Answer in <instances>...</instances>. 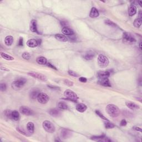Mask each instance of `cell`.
Here are the masks:
<instances>
[{
  "instance_id": "obj_1",
  "label": "cell",
  "mask_w": 142,
  "mask_h": 142,
  "mask_svg": "<svg viewBox=\"0 0 142 142\" xmlns=\"http://www.w3.org/2000/svg\"><path fill=\"white\" fill-rule=\"evenodd\" d=\"M106 112L109 116L112 117H117L119 116L120 113V110L117 105L109 104L106 107Z\"/></svg>"
},
{
  "instance_id": "obj_2",
  "label": "cell",
  "mask_w": 142,
  "mask_h": 142,
  "mask_svg": "<svg viewBox=\"0 0 142 142\" xmlns=\"http://www.w3.org/2000/svg\"><path fill=\"white\" fill-rule=\"evenodd\" d=\"M98 64L101 68H105L108 66L109 60L105 55H99L98 57Z\"/></svg>"
},
{
  "instance_id": "obj_3",
  "label": "cell",
  "mask_w": 142,
  "mask_h": 142,
  "mask_svg": "<svg viewBox=\"0 0 142 142\" xmlns=\"http://www.w3.org/2000/svg\"><path fill=\"white\" fill-rule=\"evenodd\" d=\"M64 95L67 99L74 102H77L78 99L77 95L73 91H71V90H66L64 91Z\"/></svg>"
},
{
  "instance_id": "obj_4",
  "label": "cell",
  "mask_w": 142,
  "mask_h": 142,
  "mask_svg": "<svg viewBox=\"0 0 142 142\" xmlns=\"http://www.w3.org/2000/svg\"><path fill=\"white\" fill-rule=\"evenodd\" d=\"M27 80L25 78H21L20 79H17L16 81L13 82L12 83V88L15 90L20 89L21 88H22L24 86V84L26 83Z\"/></svg>"
},
{
  "instance_id": "obj_5",
  "label": "cell",
  "mask_w": 142,
  "mask_h": 142,
  "mask_svg": "<svg viewBox=\"0 0 142 142\" xmlns=\"http://www.w3.org/2000/svg\"><path fill=\"white\" fill-rule=\"evenodd\" d=\"M42 126L46 131L48 132V133H53L55 132V126L50 121H48V120L44 121L42 124Z\"/></svg>"
},
{
  "instance_id": "obj_6",
  "label": "cell",
  "mask_w": 142,
  "mask_h": 142,
  "mask_svg": "<svg viewBox=\"0 0 142 142\" xmlns=\"http://www.w3.org/2000/svg\"><path fill=\"white\" fill-rule=\"evenodd\" d=\"M123 39L125 43L129 44V45H132L136 42L135 38L133 37V36L131 33H128V32H125L123 33Z\"/></svg>"
},
{
  "instance_id": "obj_7",
  "label": "cell",
  "mask_w": 142,
  "mask_h": 142,
  "mask_svg": "<svg viewBox=\"0 0 142 142\" xmlns=\"http://www.w3.org/2000/svg\"><path fill=\"white\" fill-rule=\"evenodd\" d=\"M37 101L41 104H46L49 101V96L45 93H40L37 97Z\"/></svg>"
},
{
  "instance_id": "obj_8",
  "label": "cell",
  "mask_w": 142,
  "mask_h": 142,
  "mask_svg": "<svg viewBox=\"0 0 142 142\" xmlns=\"http://www.w3.org/2000/svg\"><path fill=\"white\" fill-rule=\"evenodd\" d=\"M28 74L30 76L33 77L37 78L38 79H39L42 81H46L47 80V77L43 74L39 73L34 72H30L28 73Z\"/></svg>"
},
{
  "instance_id": "obj_9",
  "label": "cell",
  "mask_w": 142,
  "mask_h": 142,
  "mask_svg": "<svg viewBox=\"0 0 142 142\" xmlns=\"http://www.w3.org/2000/svg\"><path fill=\"white\" fill-rule=\"evenodd\" d=\"M20 112L21 114L27 116H32L33 114V110L26 106H21L20 108Z\"/></svg>"
},
{
  "instance_id": "obj_10",
  "label": "cell",
  "mask_w": 142,
  "mask_h": 142,
  "mask_svg": "<svg viewBox=\"0 0 142 142\" xmlns=\"http://www.w3.org/2000/svg\"><path fill=\"white\" fill-rule=\"evenodd\" d=\"M41 44V40H36L35 39H31L27 42V45L31 48L36 47Z\"/></svg>"
},
{
  "instance_id": "obj_11",
  "label": "cell",
  "mask_w": 142,
  "mask_h": 142,
  "mask_svg": "<svg viewBox=\"0 0 142 142\" xmlns=\"http://www.w3.org/2000/svg\"><path fill=\"white\" fill-rule=\"evenodd\" d=\"M100 85L104 86V87H111V84L108 78H99V80L98 82Z\"/></svg>"
},
{
  "instance_id": "obj_12",
  "label": "cell",
  "mask_w": 142,
  "mask_h": 142,
  "mask_svg": "<svg viewBox=\"0 0 142 142\" xmlns=\"http://www.w3.org/2000/svg\"><path fill=\"white\" fill-rule=\"evenodd\" d=\"M92 139L93 141L97 142H111L110 139H109L108 138L105 137L104 135L98 136V137H92Z\"/></svg>"
},
{
  "instance_id": "obj_13",
  "label": "cell",
  "mask_w": 142,
  "mask_h": 142,
  "mask_svg": "<svg viewBox=\"0 0 142 142\" xmlns=\"http://www.w3.org/2000/svg\"><path fill=\"white\" fill-rule=\"evenodd\" d=\"M49 113L51 116L54 117H58L61 115L60 110L57 108H52L50 109L49 111Z\"/></svg>"
},
{
  "instance_id": "obj_14",
  "label": "cell",
  "mask_w": 142,
  "mask_h": 142,
  "mask_svg": "<svg viewBox=\"0 0 142 142\" xmlns=\"http://www.w3.org/2000/svg\"><path fill=\"white\" fill-rule=\"evenodd\" d=\"M137 12V7L135 5H130L128 8V15L129 16H133L134 15H135Z\"/></svg>"
},
{
  "instance_id": "obj_15",
  "label": "cell",
  "mask_w": 142,
  "mask_h": 142,
  "mask_svg": "<svg viewBox=\"0 0 142 142\" xmlns=\"http://www.w3.org/2000/svg\"><path fill=\"white\" fill-rule=\"evenodd\" d=\"M30 30L32 32H37L38 30L37 27V21L34 20H32L31 21L30 24Z\"/></svg>"
},
{
  "instance_id": "obj_16",
  "label": "cell",
  "mask_w": 142,
  "mask_h": 142,
  "mask_svg": "<svg viewBox=\"0 0 142 142\" xmlns=\"http://www.w3.org/2000/svg\"><path fill=\"white\" fill-rule=\"evenodd\" d=\"M62 32L63 34H64L65 35H68V36H72L74 34V32L72 29L67 27H63L62 30Z\"/></svg>"
},
{
  "instance_id": "obj_17",
  "label": "cell",
  "mask_w": 142,
  "mask_h": 142,
  "mask_svg": "<svg viewBox=\"0 0 142 142\" xmlns=\"http://www.w3.org/2000/svg\"><path fill=\"white\" fill-rule=\"evenodd\" d=\"M87 105H85L84 104H83V103H80V104H78L76 106L77 110L81 113L85 112V111L87 110Z\"/></svg>"
},
{
  "instance_id": "obj_18",
  "label": "cell",
  "mask_w": 142,
  "mask_h": 142,
  "mask_svg": "<svg viewBox=\"0 0 142 142\" xmlns=\"http://www.w3.org/2000/svg\"><path fill=\"white\" fill-rule=\"evenodd\" d=\"M72 135V133L66 129H62L61 131V137L63 139H67Z\"/></svg>"
},
{
  "instance_id": "obj_19",
  "label": "cell",
  "mask_w": 142,
  "mask_h": 142,
  "mask_svg": "<svg viewBox=\"0 0 142 142\" xmlns=\"http://www.w3.org/2000/svg\"><path fill=\"white\" fill-rule=\"evenodd\" d=\"M99 15V11H98V9L96 8H95V7L92 8L89 14V16L91 17V18H95V17H98Z\"/></svg>"
},
{
  "instance_id": "obj_20",
  "label": "cell",
  "mask_w": 142,
  "mask_h": 142,
  "mask_svg": "<svg viewBox=\"0 0 142 142\" xmlns=\"http://www.w3.org/2000/svg\"><path fill=\"white\" fill-rule=\"evenodd\" d=\"M98 76L99 78H108L110 76V72L109 71H104V72H99L98 73Z\"/></svg>"
},
{
  "instance_id": "obj_21",
  "label": "cell",
  "mask_w": 142,
  "mask_h": 142,
  "mask_svg": "<svg viewBox=\"0 0 142 142\" xmlns=\"http://www.w3.org/2000/svg\"><path fill=\"white\" fill-rule=\"evenodd\" d=\"M126 105L128 108L132 109V110H136V109H139V107L138 105L133 102H126Z\"/></svg>"
},
{
  "instance_id": "obj_22",
  "label": "cell",
  "mask_w": 142,
  "mask_h": 142,
  "mask_svg": "<svg viewBox=\"0 0 142 142\" xmlns=\"http://www.w3.org/2000/svg\"><path fill=\"white\" fill-rule=\"evenodd\" d=\"M39 93L40 92L38 89H33L31 92V93L30 94V98L32 99H35L36 98H37L38 95Z\"/></svg>"
},
{
  "instance_id": "obj_23",
  "label": "cell",
  "mask_w": 142,
  "mask_h": 142,
  "mask_svg": "<svg viewBox=\"0 0 142 142\" xmlns=\"http://www.w3.org/2000/svg\"><path fill=\"white\" fill-rule=\"evenodd\" d=\"M55 39L58 40L59 41L61 42H67V38L66 36L62 34H57L55 35Z\"/></svg>"
},
{
  "instance_id": "obj_24",
  "label": "cell",
  "mask_w": 142,
  "mask_h": 142,
  "mask_svg": "<svg viewBox=\"0 0 142 142\" xmlns=\"http://www.w3.org/2000/svg\"><path fill=\"white\" fill-rule=\"evenodd\" d=\"M27 129L28 132V133L30 134H33L34 133V126L33 123L28 122L27 124Z\"/></svg>"
},
{
  "instance_id": "obj_25",
  "label": "cell",
  "mask_w": 142,
  "mask_h": 142,
  "mask_svg": "<svg viewBox=\"0 0 142 142\" xmlns=\"http://www.w3.org/2000/svg\"><path fill=\"white\" fill-rule=\"evenodd\" d=\"M5 44L7 46H10L12 45L13 42V38L12 36H7V37L5 38Z\"/></svg>"
},
{
  "instance_id": "obj_26",
  "label": "cell",
  "mask_w": 142,
  "mask_h": 142,
  "mask_svg": "<svg viewBox=\"0 0 142 142\" xmlns=\"http://www.w3.org/2000/svg\"><path fill=\"white\" fill-rule=\"evenodd\" d=\"M36 61H37V63H38L39 64H41V65L46 64L47 63V59H46L45 57H42V56L38 57Z\"/></svg>"
},
{
  "instance_id": "obj_27",
  "label": "cell",
  "mask_w": 142,
  "mask_h": 142,
  "mask_svg": "<svg viewBox=\"0 0 142 142\" xmlns=\"http://www.w3.org/2000/svg\"><path fill=\"white\" fill-rule=\"evenodd\" d=\"M95 53L92 51H89L88 52L86 53V55H84V59H87V60H91L93 58V57H95Z\"/></svg>"
},
{
  "instance_id": "obj_28",
  "label": "cell",
  "mask_w": 142,
  "mask_h": 142,
  "mask_svg": "<svg viewBox=\"0 0 142 142\" xmlns=\"http://www.w3.org/2000/svg\"><path fill=\"white\" fill-rule=\"evenodd\" d=\"M57 107L61 110H67V109H68V105L66 103L63 102H59L57 104Z\"/></svg>"
},
{
  "instance_id": "obj_29",
  "label": "cell",
  "mask_w": 142,
  "mask_h": 142,
  "mask_svg": "<svg viewBox=\"0 0 142 142\" xmlns=\"http://www.w3.org/2000/svg\"><path fill=\"white\" fill-rule=\"evenodd\" d=\"M0 54H1V56L2 57V58H3V59H6V60H7V61L14 60V58H13V57L11 56V55H8L6 54V53H5L1 52Z\"/></svg>"
},
{
  "instance_id": "obj_30",
  "label": "cell",
  "mask_w": 142,
  "mask_h": 142,
  "mask_svg": "<svg viewBox=\"0 0 142 142\" xmlns=\"http://www.w3.org/2000/svg\"><path fill=\"white\" fill-rule=\"evenodd\" d=\"M12 119L15 120H18L20 119V114L17 110H13L12 112Z\"/></svg>"
},
{
  "instance_id": "obj_31",
  "label": "cell",
  "mask_w": 142,
  "mask_h": 142,
  "mask_svg": "<svg viewBox=\"0 0 142 142\" xmlns=\"http://www.w3.org/2000/svg\"><path fill=\"white\" fill-rule=\"evenodd\" d=\"M142 19H140V18L135 19V21H134V26H135V27L139 28L142 25Z\"/></svg>"
},
{
  "instance_id": "obj_32",
  "label": "cell",
  "mask_w": 142,
  "mask_h": 142,
  "mask_svg": "<svg viewBox=\"0 0 142 142\" xmlns=\"http://www.w3.org/2000/svg\"><path fill=\"white\" fill-rule=\"evenodd\" d=\"M104 23H105V24H107V25L111 26V27H115L117 26L116 24H114V23L112 22V21H111L109 20H105Z\"/></svg>"
},
{
  "instance_id": "obj_33",
  "label": "cell",
  "mask_w": 142,
  "mask_h": 142,
  "mask_svg": "<svg viewBox=\"0 0 142 142\" xmlns=\"http://www.w3.org/2000/svg\"><path fill=\"white\" fill-rule=\"evenodd\" d=\"M5 115L7 118L12 119V112L10 110H6L5 111Z\"/></svg>"
},
{
  "instance_id": "obj_34",
  "label": "cell",
  "mask_w": 142,
  "mask_h": 142,
  "mask_svg": "<svg viewBox=\"0 0 142 142\" xmlns=\"http://www.w3.org/2000/svg\"><path fill=\"white\" fill-rule=\"evenodd\" d=\"M95 113H96V114L99 117H100V118H101L102 119L105 120H107V121H108V119H107V118H105V117L104 116H103V115L102 114V113L100 112H99V110H95Z\"/></svg>"
},
{
  "instance_id": "obj_35",
  "label": "cell",
  "mask_w": 142,
  "mask_h": 142,
  "mask_svg": "<svg viewBox=\"0 0 142 142\" xmlns=\"http://www.w3.org/2000/svg\"><path fill=\"white\" fill-rule=\"evenodd\" d=\"M114 126H115L114 125V124L111 123L107 122L105 123V128H107V129H111V128H114Z\"/></svg>"
},
{
  "instance_id": "obj_36",
  "label": "cell",
  "mask_w": 142,
  "mask_h": 142,
  "mask_svg": "<svg viewBox=\"0 0 142 142\" xmlns=\"http://www.w3.org/2000/svg\"><path fill=\"white\" fill-rule=\"evenodd\" d=\"M22 56L23 58H24V59H27V60H28V59H29L31 57V55L28 52H24L23 53Z\"/></svg>"
},
{
  "instance_id": "obj_37",
  "label": "cell",
  "mask_w": 142,
  "mask_h": 142,
  "mask_svg": "<svg viewBox=\"0 0 142 142\" xmlns=\"http://www.w3.org/2000/svg\"><path fill=\"white\" fill-rule=\"evenodd\" d=\"M7 89L6 84L5 83H1L0 84V89L2 92H4Z\"/></svg>"
},
{
  "instance_id": "obj_38",
  "label": "cell",
  "mask_w": 142,
  "mask_h": 142,
  "mask_svg": "<svg viewBox=\"0 0 142 142\" xmlns=\"http://www.w3.org/2000/svg\"><path fill=\"white\" fill-rule=\"evenodd\" d=\"M68 74H70V75L72 76H73V77H78L79 75L76 73L75 72H74V71H68Z\"/></svg>"
},
{
  "instance_id": "obj_39",
  "label": "cell",
  "mask_w": 142,
  "mask_h": 142,
  "mask_svg": "<svg viewBox=\"0 0 142 142\" xmlns=\"http://www.w3.org/2000/svg\"><path fill=\"white\" fill-rule=\"evenodd\" d=\"M64 83L65 84H66L67 86H73V83L72 82H71L68 79L64 80Z\"/></svg>"
},
{
  "instance_id": "obj_40",
  "label": "cell",
  "mask_w": 142,
  "mask_h": 142,
  "mask_svg": "<svg viewBox=\"0 0 142 142\" xmlns=\"http://www.w3.org/2000/svg\"><path fill=\"white\" fill-rule=\"evenodd\" d=\"M87 78L83 77L79 78V81H80L81 82H83V83H86V82H87Z\"/></svg>"
},
{
  "instance_id": "obj_41",
  "label": "cell",
  "mask_w": 142,
  "mask_h": 142,
  "mask_svg": "<svg viewBox=\"0 0 142 142\" xmlns=\"http://www.w3.org/2000/svg\"><path fill=\"white\" fill-rule=\"evenodd\" d=\"M126 124H127V123H126L125 119H122L121 122H120V126H126Z\"/></svg>"
},
{
  "instance_id": "obj_42",
  "label": "cell",
  "mask_w": 142,
  "mask_h": 142,
  "mask_svg": "<svg viewBox=\"0 0 142 142\" xmlns=\"http://www.w3.org/2000/svg\"><path fill=\"white\" fill-rule=\"evenodd\" d=\"M17 131H18L21 134H24V135H28L27 134H26V133H25V132L23 131V130H22L21 129H20V128H17Z\"/></svg>"
},
{
  "instance_id": "obj_43",
  "label": "cell",
  "mask_w": 142,
  "mask_h": 142,
  "mask_svg": "<svg viewBox=\"0 0 142 142\" xmlns=\"http://www.w3.org/2000/svg\"><path fill=\"white\" fill-rule=\"evenodd\" d=\"M18 45L20 46H23V38L22 37H20V39H19Z\"/></svg>"
},
{
  "instance_id": "obj_44",
  "label": "cell",
  "mask_w": 142,
  "mask_h": 142,
  "mask_svg": "<svg viewBox=\"0 0 142 142\" xmlns=\"http://www.w3.org/2000/svg\"><path fill=\"white\" fill-rule=\"evenodd\" d=\"M47 65L48 66V67H51V68H53V69H55V70H57V68H55V67L54 66H53V65H52L51 63H47Z\"/></svg>"
},
{
  "instance_id": "obj_45",
  "label": "cell",
  "mask_w": 142,
  "mask_h": 142,
  "mask_svg": "<svg viewBox=\"0 0 142 142\" xmlns=\"http://www.w3.org/2000/svg\"><path fill=\"white\" fill-rule=\"evenodd\" d=\"M135 130H137V131H139V132H142V129L141 128H139V127H136L135 128Z\"/></svg>"
},
{
  "instance_id": "obj_46",
  "label": "cell",
  "mask_w": 142,
  "mask_h": 142,
  "mask_svg": "<svg viewBox=\"0 0 142 142\" xmlns=\"http://www.w3.org/2000/svg\"><path fill=\"white\" fill-rule=\"evenodd\" d=\"M142 12H141V11H140L139 13V18L142 19Z\"/></svg>"
},
{
  "instance_id": "obj_47",
  "label": "cell",
  "mask_w": 142,
  "mask_h": 142,
  "mask_svg": "<svg viewBox=\"0 0 142 142\" xmlns=\"http://www.w3.org/2000/svg\"><path fill=\"white\" fill-rule=\"evenodd\" d=\"M139 48H140V49H142V43L141 42L139 43Z\"/></svg>"
},
{
  "instance_id": "obj_48",
  "label": "cell",
  "mask_w": 142,
  "mask_h": 142,
  "mask_svg": "<svg viewBox=\"0 0 142 142\" xmlns=\"http://www.w3.org/2000/svg\"><path fill=\"white\" fill-rule=\"evenodd\" d=\"M138 3H139V5H140V6H142V1H138Z\"/></svg>"
}]
</instances>
